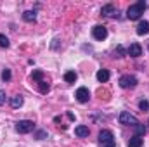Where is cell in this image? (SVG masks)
Listing matches in <instances>:
<instances>
[{
  "label": "cell",
  "mask_w": 149,
  "mask_h": 147,
  "mask_svg": "<svg viewBox=\"0 0 149 147\" xmlns=\"http://www.w3.org/2000/svg\"><path fill=\"white\" fill-rule=\"evenodd\" d=\"M134 128H135V135H137V137H142V135L146 133V126H144V125H141V123H139V125H135Z\"/></svg>",
  "instance_id": "17"
},
{
  "label": "cell",
  "mask_w": 149,
  "mask_h": 147,
  "mask_svg": "<svg viewBox=\"0 0 149 147\" xmlns=\"http://www.w3.org/2000/svg\"><path fill=\"white\" fill-rule=\"evenodd\" d=\"M74 133H76L78 137H88L90 130H88V126H85V125H78V126L74 128Z\"/></svg>",
  "instance_id": "10"
},
{
  "label": "cell",
  "mask_w": 149,
  "mask_h": 147,
  "mask_svg": "<svg viewBox=\"0 0 149 147\" xmlns=\"http://www.w3.org/2000/svg\"><path fill=\"white\" fill-rule=\"evenodd\" d=\"M23 19H24L26 23H35V21H37V14H35V10H26V12L23 14Z\"/></svg>",
  "instance_id": "14"
},
{
  "label": "cell",
  "mask_w": 149,
  "mask_h": 147,
  "mask_svg": "<svg viewBox=\"0 0 149 147\" xmlns=\"http://www.w3.org/2000/svg\"><path fill=\"white\" fill-rule=\"evenodd\" d=\"M38 90H40V92H42V94H47V92H49V90H50V87H49V83H45V81H43V80H42V81H40V83H38Z\"/></svg>",
  "instance_id": "18"
},
{
  "label": "cell",
  "mask_w": 149,
  "mask_h": 147,
  "mask_svg": "<svg viewBox=\"0 0 149 147\" xmlns=\"http://www.w3.org/2000/svg\"><path fill=\"white\" fill-rule=\"evenodd\" d=\"M31 76H33V80H37L38 83H40V81H42V78H43V73H42V71H33Z\"/></svg>",
  "instance_id": "23"
},
{
  "label": "cell",
  "mask_w": 149,
  "mask_h": 147,
  "mask_svg": "<svg viewBox=\"0 0 149 147\" xmlns=\"http://www.w3.org/2000/svg\"><path fill=\"white\" fill-rule=\"evenodd\" d=\"M10 76H12V74H10V69H3V71H2V80H3V81H9Z\"/></svg>",
  "instance_id": "21"
},
{
  "label": "cell",
  "mask_w": 149,
  "mask_h": 147,
  "mask_svg": "<svg viewBox=\"0 0 149 147\" xmlns=\"http://www.w3.org/2000/svg\"><path fill=\"white\" fill-rule=\"evenodd\" d=\"M99 146L101 147H114V135L109 130L99 132Z\"/></svg>",
  "instance_id": "2"
},
{
  "label": "cell",
  "mask_w": 149,
  "mask_h": 147,
  "mask_svg": "<svg viewBox=\"0 0 149 147\" xmlns=\"http://www.w3.org/2000/svg\"><path fill=\"white\" fill-rule=\"evenodd\" d=\"M123 54H127V50H125L123 47H118V49L114 50V57H123Z\"/></svg>",
  "instance_id": "22"
},
{
  "label": "cell",
  "mask_w": 149,
  "mask_h": 147,
  "mask_svg": "<svg viewBox=\"0 0 149 147\" xmlns=\"http://www.w3.org/2000/svg\"><path fill=\"white\" fill-rule=\"evenodd\" d=\"M146 9H148V3H146L144 0H139L137 3H134V5H130V7L127 9V17H128L130 21H135V19H139V17L144 14Z\"/></svg>",
  "instance_id": "1"
},
{
  "label": "cell",
  "mask_w": 149,
  "mask_h": 147,
  "mask_svg": "<svg viewBox=\"0 0 149 147\" xmlns=\"http://www.w3.org/2000/svg\"><path fill=\"white\" fill-rule=\"evenodd\" d=\"M137 85V78L132 76V74H123L120 78V87L121 88H134Z\"/></svg>",
  "instance_id": "5"
},
{
  "label": "cell",
  "mask_w": 149,
  "mask_h": 147,
  "mask_svg": "<svg viewBox=\"0 0 149 147\" xmlns=\"http://www.w3.org/2000/svg\"><path fill=\"white\" fill-rule=\"evenodd\" d=\"M95 76H97V80H99L101 83H104V81L109 80V71H108V69H99Z\"/></svg>",
  "instance_id": "15"
},
{
  "label": "cell",
  "mask_w": 149,
  "mask_h": 147,
  "mask_svg": "<svg viewBox=\"0 0 149 147\" xmlns=\"http://www.w3.org/2000/svg\"><path fill=\"white\" fill-rule=\"evenodd\" d=\"M127 55H130V57H139V55H142V47H141L139 43H130V47L127 49Z\"/></svg>",
  "instance_id": "8"
},
{
  "label": "cell",
  "mask_w": 149,
  "mask_h": 147,
  "mask_svg": "<svg viewBox=\"0 0 149 147\" xmlns=\"http://www.w3.org/2000/svg\"><path fill=\"white\" fill-rule=\"evenodd\" d=\"M33 128H35V123L31 119H21L16 123V130L19 133H30V132H33Z\"/></svg>",
  "instance_id": "3"
},
{
  "label": "cell",
  "mask_w": 149,
  "mask_h": 147,
  "mask_svg": "<svg viewBox=\"0 0 149 147\" xmlns=\"http://www.w3.org/2000/svg\"><path fill=\"white\" fill-rule=\"evenodd\" d=\"M0 47H9V38L5 37V35H0Z\"/></svg>",
  "instance_id": "20"
},
{
  "label": "cell",
  "mask_w": 149,
  "mask_h": 147,
  "mask_svg": "<svg viewBox=\"0 0 149 147\" xmlns=\"http://www.w3.org/2000/svg\"><path fill=\"white\" fill-rule=\"evenodd\" d=\"M120 123L121 125H128V126H135V125H139V119L134 114H130L128 111H123L120 114Z\"/></svg>",
  "instance_id": "4"
},
{
  "label": "cell",
  "mask_w": 149,
  "mask_h": 147,
  "mask_svg": "<svg viewBox=\"0 0 149 147\" xmlns=\"http://www.w3.org/2000/svg\"><path fill=\"white\" fill-rule=\"evenodd\" d=\"M116 12H118V10H116V7H114L113 3H108V5H104V7L101 9V14L106 16V17H116V16H118Z\"/></svg>",
  "instance_id": "9"
},
{
  "label": "cell",
  "mask_w": 149,
  "mask_h": 147,
  "mask_svg": "<svg viewBox=\"0 0 149 147\" xmlns=\"http://www.w3.org/2000/svg\"><path fill=\"white\" fill-rule=\"evenodd\" d=\"M149 33V21H141L137 26V35H148Z\"/></svg>",
  "instance_id": "11"
},
{
  "label": "cell",
  "mask_w": 149,
  "mask_h": 147,
  "mask_svg": "<svg viewBox=\"0 0 149 147\" xmlns=\"http://www.w3.org/2000/svg\"><path fill=\"white\" fill-rule=\"evenodd\" d=\"M92 35H94V38H95V40H104V38L108 37V30H106V26L97 24V26H94Z\"/></svg>",
  "instance_id": "7"
},
{
  "label": "cell",
  "mask_w": 149,
  "mask_h": 147,
  "mask_svg": "<svg viewBox=\"0 0 149 147\" xmlns=\"http://www.w3.org/2000/svg\"><path fill=\"white\" fill-rule=\"evenodd\" d=\"M23 102H24V99H23L21 95H14V97H10V106H12L14 109L21 107V106H23Z\"/></svg>",
  "instance_id": "12"
},
{
  "label": "cell",
  "mask_w": 149,
  "mask_h": 147,
  "mask_svg": "<svg viewBox=\"0 0 149 147\" xmlns=\"http://www.w3.org/2000/svg\"><path fill=\"white\" fill-rule=\"evenodd\" d=\"M43 137H47V132H38L37 133V139H43Z\"/></svg>",
  "instance_id": "25"
},
{
  "label": "cell",
  "mask_w": 149,
  "mask_h": 147,
  "mask_svg": "<svg viewBox=\"0 0 149 147\" xmlns=\"http://www.w3.org/2000/svg\"><path fill=\"white\" fill-rule=\"evenodd\" d=\"M76 78H78V76H76L74 71H68V73L64 74V80H66L68 83H74V81H76Z\"/></svg>",
  "instance_id": "16"
},
{
  "label": "cell",
  "mask_w": 149,
  "mask_h": 147,
  "mask_svg": "<svg viewBox=\"0 0 149 147\" xmlns=\"http://www.w3.org/2000/svg\"><path fill=\"white\" fill-rule=\"evenodd\" d=\"M2 104H5V92L3 90H0V106Z\"/></svg>",
  "instance_id": "24"
},
{
  "label": "cell",
  "mask_w": 149,
  "mask_h": 147,
  "mask_svg": "<svg viewBox=\"0 0 149 147\" xmlns=\"http://www.w3.org/2000/svg\"><path fill=\"white\" fill-rule=\"evenodd\" d=\"M142 144H144V142H142V139H141V137H137V135H134V137L127 142V146H128V147H142Z\"/></svg>",
  "instance_id": "13"
},
{
  "label": "cell",
  "mask_w": 149,
  "mask_h": 147,
  "mask_svg": "<svg viewBox=\"0 0 149 147\" xmlns=\"http://www.w3.org/2000/svg\"><path fill=\"white\" fill-rule=\"evenodd\" d=\"M88 99H90L88 88H87V87H80V88L76 90V101L83 104V102H88Z\"/></svg>",
  "instance_id": "6"
},
{
  "label": "cell",
  "mask_w": 149,
  "mask_h": 147,
  "mask_svg": "<svg viewBox=\"0 0 149 147\" xmlns=\"http://www.w3.org/2000/svg\"><path fill=\"white\" fill-rule=\"evenodd\" d=\"M139 109L141 111H149V102L146 101V99H142V101L139 102Z\"/></svg>",
  "instance_id": "19"
}]
</instances>
